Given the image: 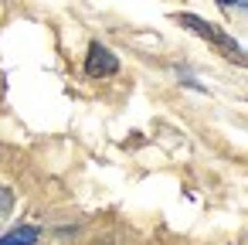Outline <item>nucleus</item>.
<instances>
[{"label":"nucleus","mask_w":248,"mask_h":245,"mask_svg":"<svg viewBox=\"0 0 248 245\" xmlns=\"http://www.w3.org/2000/svg\"><path fill=\"white\" fill-rule=\"evenodd\" d=\"M11 208H14V191L11 187H0V221L11 214Z\"/></svg>","instance_id":"4"},{"label":"nucleus","mask_w":248,"mask_h":245,"mask_svg":"<svg viewBox=\"0 0 248 245\" xmlns=\"http://www.w3.org/2000/svg\"><path fill=\"white\" fill-rule=\"evenodd\" d=\"M116 68H119V58L106 48V45H92L89 48V58H85V75H92V79H106V75H116Z\"/></svg>","instance_id":"2"},{"label":"nucleus","mask_w":248,"mask_h":245,"mask_svg":"<svg viewBox=\"0 0 248 245\" xmlns=\"http://www.w3.org/2000/svg\"><path fill=\"white\" fill-rule=\"evenodd\" d=\"M224 7H248V0H221Z\"/></svg>","instance_id":"5"},{"label":"nucleus","mask_w":248,"mask_h":245,"mask_svg":"<svg viewBox=\"0 0 248 245\" xmlns=\"http://www.w3.org/2000/svg\"><path fill=\"white\" fill-rule=\"evenodd\" d=\"M38 228L34 225H21V228H14V231H7L4 238H0V245H34L38 242Z\"/></svg>","instance_id":"3"},{"label":"nucleus","mask_w":248,"mask_h":245,"mask_svg":"<svg viewBox=\"0 0 248 245\" xmlns=\"http://www.w3.org/2000/svg\"><path fill=\"white\" fill-rule=\"evenodd\" d=\"M173 21L180 24V28H187V31H194L197 38H207L211 45H217V48H224L228 55H234V62H241V65H248V55H241V48L228 38V34H221L214 24H207L204 17H194V14H173Z\"/></svg>","instance_id":"1"}]
</instances>
